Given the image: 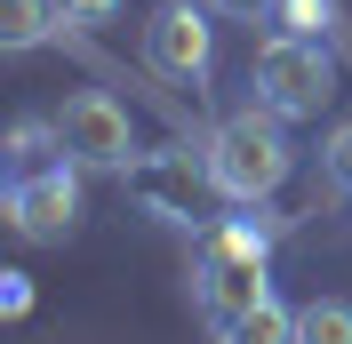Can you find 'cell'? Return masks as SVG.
Wrapping results in <instances>:
<instances>
[{
	"label": "cell",
	"mask_w": 352,
	"mask_h": 344,
	"mask_svg": "<svg viewBox=\"0 0 352 344\" xmlns=\"http://www.w3.org/2000/svg\"><path fill=\"white\" fill-rule=\"evenodd\" d=\"M56 8H65L72 24H112L120 8H129V0H56Z\"/></svg>",
	"instance_id": "14"
},
{
	"label": "cell",
	"mask_w": 352,
	"mask_h": 344,
	"mask_svg": "<svg viewBox=\"0 0 352 344\" xmlns=\"http://www.w3.org/2000/svg\"><path fill=\"white\" fill-rule=\"evenodd\" d=\"M208 176H217V200H232V208H264V200L288 184V169H296V144H288V120L280 112H224L217 136H208Z\"/></svg>",
	"instance_id": "2"
},
{
	"label": "cell",
	"mask_w": 352,
	"mask_h": 344,
	"mask_svg": "<svg viewBox=\"0 0 352 344\" xmlns=\"http://www.w3.org/2000/svg\"><path fill=\"white\" fill-rule=\"evenodd\" d=\"M224 344H296V312H288L280 297H264L256 312H241L232 328H217Z\"/></svg>",
	"instance_id": "9"
},
{
	"label": "cell",
	"mask_w": 352,
	"mask_h": 344,
	"mask_svg": "<svg viewBox=\"0 0 352 344\" xmlns=\"http://www.w3.org/2000/svg\"><path fill=\"white\" fill-rule=\"evenodd\" d=\"M272 17H280V32H305V41H320L336 24V8L329 0H272Z\"/></svg>",
	"instance_id": "13"
},
{
	"label": "cell",
	"mask_w": 352,
	"mask_h": 344,
	"mask_svg": "<svg viewBox=\"0 0 352 344\" xmlns=\"http://www.w3.org/2000/svg\"><path fill=\"white\" fill-rule=\"evenodd\" d=\"M296 344H352V304L344 297H312L296 312Z\"/></svg>",
	"instance_id": "11"
},
{
	"label": "cell",
	"mask_w": 352,
	"mask_h": 344,
	"mask_svg": "<svg viewBox=\"0 0 352 344\" xmlns=\"http://www.w3.org/2000/svg\"><path fill=\"white\" fill-rule=\"evenodd\" d=\"M48 160H65V136H56V120H16V129H8V176L48 169Z\"/></svg>",
	"instance_id": "10"
},
{
	"label": "cell",
	"mask_w": 352,
	"mask_h": 344,
	"mask_svg": "<svg viewBox=\"0 0 352 344\" xmlns=\"http://www.w3.org/2000/svg\"><path fill=\"white\" fill-rule=\"evenodd\" d=\"M0 216H8L16 240H32V248L72 240V224H80V169H72V160H48V169L8 176V184H0Z\"/></svg>",
	"instance_id": "6"
},
{
	"label": "cell",
	"mask_w": 352,
	"mask_h": 344,
	"mask_svg": "<svg viewBox=\"0 0 352 344\" xmlns=\"http://www.w3.org/2000/svg\"><path fill=\"white\" fill-rule=\"evenodd\" d=\"M144 65L176 88H200L217 65V24H208V0H160L144 17Z\"/></svg>",
	"instance_id": "7"
},
{
	"label": "cell",
	"mask_w": 352,
	"mask_h": 344,
	"mask_svg": "<svg viewBox=\"0 0 352 344\" xmlns=\"http://www.w3.org/2000/svg\"><path fill=\"white\" fill-rule=\"evenodd\" d=\"M320 176H329V193L352 200V120H336V129L320 136Z\"/></svg>",
	"instance_id": "12"
},
{
	"label": "cell",
	"mask_w": 352,
	"mask_h": 344,
	"mask_svg": "<svg viewBox=\"0 0 352 344\" xmlns=\"http://www.w3.org/2000/svg\"><path fill=\"white\" fill-rule=\"evenodd\" d=\"M129 200L176 233H208L217 216H208V193H217V176H208V152H184V144H160V152H136L129 160Z\"/></svg>",
	"instance_id": "3"
},
{
	"label": "cell",
	"mask_w": 352,
	"mask_h": 344,
	"mask_svg": "<svg viewBox=\"0 0 352 344\" xmlns=\"http://www.w3.org/2000/svg\"><path fill=\"white\" fill-rule=\"evenodd\" d=\"M272 233H280V216H224L208 233L192 240V304L208 328H232L241 312H256L272 297V280H264V257H272Z\"/></svg>",
	"instance_id": "1"
},
{
	"label": "cell",
	"mask_w": 352,
	"mask_h": 344,
	"mask_svg": "<svg viewBox=\"0 0 352 344\" xmlns=\"http://www.w3.org/2000/svg\"><path fill=\"white\" fill-rule=\"evenodd\" d=\"M65 24H72V17L56 8V0H0V48H8V56H24V48L56 41Z\"/></svg>",
	"instance_id": "8"
},
{
	"label": "cell",
	"mask_w": 352,
	"mask_h": 344,
	"mask_svg": "<svg viewBox=\"0 0 352 344\" xmlns=\"http://www.w3.org/2000/svg\"><path fill=\"white\" fill-rule=\"evenodd\" d=\"M217 17H272V0H208Z\"/></svg>",
	"instance_id": "15"
},
{
	"label": "cell",
	"mask_w": 352,
	"mask_h": 344,
	"mask_svg": "<svg viewBox=\"0 0 352 344\" xmlns=\"http://www.w3.org/2000/svg\"><path fill=\"white\" fill-rule=\"evenodd\" d=\"M56 136H65V160L88 169V176H129V160H136L129 105L104 96V88H72L65 112H56Z\"/></svg>",
	"instance_id": "5"
},
{
	"label": "cell",
	"mask_w": 352,
	"mask_h": 344,
	"mask_svg": "<svg viewBox=\"0 0 352 344\" xmlns=\"http://www.w3.org/2000/svg\"><path fill=\"white\" fill-rule=\"evenodd\" d=\"M248 88H256V105H264V112H280V120H320V105L336 96V65H329V48H320V41L280 32V41H264V48H256Z\"/></svg>",
	"instance_id": "4"
}]
</instances>
